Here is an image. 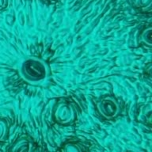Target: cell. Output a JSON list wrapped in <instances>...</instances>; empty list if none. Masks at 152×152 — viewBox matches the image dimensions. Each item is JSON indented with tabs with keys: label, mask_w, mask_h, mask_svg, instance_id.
I'll return each instance as SVG.
<instances>
[{
	"label": "cell",
	"mask_w": 152,
	"mask_h": 152,
	"mask_svg": "<svg viewBox=\"0 0 152 152\" xmlns=\"http://www.w3.org/2000/svg\"><path fill=\"white\" fill-rule=\"evenodd\" d=\"M19 73L26 83L38 85L49 77L50 67L44 59L38 57H27L21 61Z\"/></svg>",
	"instance_id": "1"
},
{
	"label": "cell",
	"mask_w": 152,
	"mask_h": 152,
	"mask_svg": "<svg viewBox=\"0 0 152 152\" xmlns=\"http://www.w3.org/2000/svg\"><path fill=\"white\" fill-rule=\"evenodd\" d=\"M52 116L56 122L66 125L75 121L77 111L73 104L70 102H59L53 108Z\"/></svg>",
	"instance_id": "2"
},
{
	"label": "cell",
	"mask_w": 152,
	"mask_h": 152,
	"mask_svg": "<svg viewBox=\"0 0 152 152\" xmlns=\"http://www.w3.org/2000/svg\"><path fill=\"white\" fill-rule=\"evenodd\" d=\"M97 109L100 115L107 120H112L118 116L121 108L117 100L113 96L102 97L97 102Z\"/></svg>",
	"instance_id": "3"
},
{
	"label": "cell",
	"mask_w": 152,
	"mask_h": 152,
	"mask_svg": "<svg viewBox=\"0 0 152 152\" xmlns=\"http://www.w3.org/2000/svg\"><path fill=\"white\" fill-rule=\"evenodd\" d=\"M32 151L33 143L26 136L18 138L10 148V152H32Z\"/></svg>",
	"instance_id": "4"
},
{
	"label": "cell",
	"mask_w": 152,
	"mask_h": 152,
	"mask_svg": "<svg viewBox=\"0 0 152 152\" xmlns=\"http://www.w3.org/2000/svg\"><path fill=\"white\" fill-rule=\"evenodd\" d=\"M9 123L7 119L0 117V142H5L9 136Z\"/></svg>",
	"instance_id": "5"
},
{
	"label": "cell",
	"mask_w": 152,
	"mask_h": 152,
	"mask_svg": "<svg viewBox=\"0 0 152 152\" xmlns=\"http://www.w3.org/2000/svg\"><path fill=\"white\" fill-rule=\"evenodd\" d=\"M140 40L146 45L151 46L152 44V29L151 27L146 28L140 35Z\"/></svg>",
	"instance_id": "6"
},
{
	"label": "cell",
	"mask_w": 152,
	"mask_h": 152,
	"mask_svg": "<svg viewBox=\"0 0 152 152\" xmlns=\"http://www.w3.org/2000/svg\"><path fill=\"white\" fill-rule=\"evenodd\" d=\"M62 152H83L80 145L74 142H67L64 145Z\"/></svg>",
	"instance_id": "7"
},
{
	"label": "cell",
	"mask_w": 152,
	"mask_h": 152,
	"mask_svg": "<svg viewBox=\"0 0 152 152\" xmlns=\"http://www.w3.org/2000/svg\"><path fill=\"white\" fill-rule=\"evenodd\" d=\"M133 5L137 8L146 9L151 7L152 3V0H132Z\"/></svg>",
	"instance_id": "8"
},
{
	"label": "cell",
	"mask_w": 152,
	"mask_h": 152,
	"mask_svg": "<svg viewBox=\"0 0 152 152\" xmlns=\"http://www.w3.org/2000/svg\"><path fill=\"white\" fill-rule=\"evenodd\" d=\"M9 0H0V11L3 10L8 7Z\"/></svg>",
	"instance_id": "9"
}]
</instances>
